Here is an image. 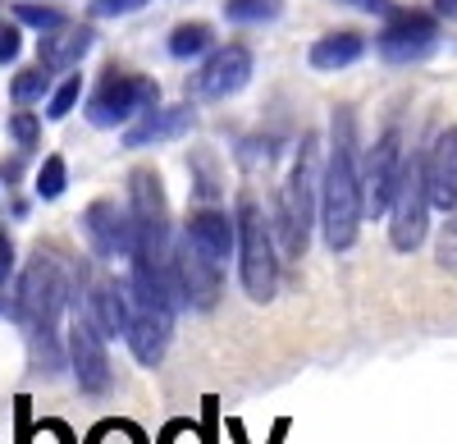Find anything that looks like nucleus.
Returning <instances> with one entry per match:
<instances>
[{"instance_id": "f257e3e1", "label": "nucleus", "mask_w": 457, "mask_h": 444, "mask_svg": "<svg viewBox=\"0 0 457 444\" xmlns=\"http://www.w3.org/2000/svg\"><path fill=\"white\" fill-rule=\"evenodd\" d=\"M366 220V193H361V152H357V120L348 105L334 110L329 124V156L320 179V230L329 252H348Z\"/></svg>"}, {"instance_id": "f03ea898", "label": "nucleus", "mask_w": 457, "mask_h": 444, "mask_svg": "<svg viewBox=\"0 0 457 444\" xmlns=\"http://www.w3.org/2000/svg\"><path fill=\"white\" fill-rule=\"evenodd\" d=\"M320 179H325V161H320V138L307 133L293 156V170L279 188L275 202V234L284 256H302L312 243V225H316V211H320Z\"/></svg>"}, {"instance_id": "7ed1b4c3", "label": "nucleus", "mask_w": 457, "mask_h": 444, "mask_svg": "<svg viewBox=\"0 0 457 444\" xmlns=\"http://www.w3.org/2000/svg\"><path fill=\"white\" fill-rule=\"evenodd\" d=\"M238 280L252 303H270L279 289V256H275V225L265 220L256 197H238Z\"/></svg>"}, {"instance_id": "20e7f679", "label": "nucleus", "mask_w": 457, "mask_h": 444, "mask_svg": "<svg viewBox=\"0 0 457 444\" xmlns=\"http://www.w3.org/2000/svg\"><path fill=\"white\" fill-rule=\"evenodd\" d=\"M129 211L137 225V247L133 256L156 266H174V243H170V202L161 188L156 170H133L129 174Z\"/></svg>"}, {"instance_id": "39448f33", "label": "nucleus", "mask_w": 457, "mask_h": 444, "mask_svg": "<svg viewBox=\"0 0 457 444\" xmlns=\"http://www.w3.org/2000/svg\"><path fill=\"white\" fill-rule=\"evenodd\" d=\"M151 105H161V88L151 79H137V73H124V69H105L101 83L87 96V120H92V129H120V124H133Z\"/></svg>"}, {"instance_id": "423d86ee", "label": "nucleus", "mask_w": 457, "mask_h": 444, "mask_svg": "<svg viewBox=\"0 0 457 444\" xmlns=\"http://www.w3.org/2000/svg\"><path fill=\"white\" fill-rule=\"evenodd\" d=\"M430 179H426V152L421 156H407L403 179H398V193L389 206V243L398 252H416L430 234Z\"/></svg>"}, {"instance_id": "0eeeda50", "label": "nucleus", "mask_w": 457, "mask_h": 444, "mask_svg": "<svg viewBox=\"0 0 457 444\" xmlns=\"http://www.w3.org/2000/svg\"><path fill=\"white\" fill-rule=\"evenodd\" d=\"M375 51L389 64H421L439 51V14L421 10H394L375 37Z\"/></svg>"}, {"instance_id": "6e6552de", "label": "nucleus", "mask_w": 457, "mask_h": 444, "mask_svg": "<svg viewBox=\"0 0 457 444\" xmlns=\"http://www.w3.org/2000/svg\"><path fill=\"white\" fill-rule=\"evenodd\" d=\"M403 165H407V152H403V133L398 129H385L375 138V147L361 156V193H366V215H385L394 206V193H398V179H403Z\"/></svg>"}, {"instance_id": "1a4fd4ad", "label": "nucleus", "mask_w": 457, "mask_h": 444, "mask_svg": "<svg viewBox=\"0 0 457 444\" xmlns=\"http://www.w3.org/2000/svg\"><path fill=\"white\" fill-rule=\"evenodd\" d=\"M252 51L243 42H228V46H215L202 69L193 73V83H187V92H193L197 101H228V96H238L247 83H252Z\"/></svg>"}, {"instance_id": "9d476101", "label": "nucleus", "mask_w": 457, "mask_h": 444, "mask_svg": "<svg viewBox=\"0 0 457 444\" xmlns=\"http://www.w3.org/2000/svg\"><path fill=\"white\" fill-rule=\"evenodd\" d=\"M69 366H73V381H79L83 394H105L110 390L105 335L87 312H79V321H73V330H69Z\"/></svg>"}, {"instance_id": "9b49d317", "label": "nucleus", "mask_w": 457, "mask_h": 444, "mask_svg": "<svg viewBox=\"0 0 457 444\" xmlns=\"http://www.w3.org/2000/svg\"><path fill=\"white\" fill-rule=\"evenodd\" d=\"M83 234L96 247V256H133V247H137L133 211L120 206V202H110V197H101V202H92L83 211Z\"/></svg>"}, {"instance_id": "f8f14e48", "label": "nucleus", "mask_w": 457, "mask_h": 444, "mask_svg": "<svg viewBox=\"0 0 457 444\" xmlns=\"http://www.w3.org/2000/svg\"><path fill=\"white\" fill-rule=\"evenodd\" d=\"M174 280H179V293L187 307L211 312L220 303V262H211L193 239L174 243Z\"/></svg>"}, {"instance_id": "ddd939ff", "label": "nucleus", "mask_w": 457, "mask_h": 444, "mask_svg": "<svg viewBox=\"0 0 457 444\" xmlns=\"http://www.w3.org/2000/svg\"><path fill=\"white\" fill-rule=\"evenodd\" d=\"M197 124V110L193 105H151V110H142V115L124 129V147H156V142H174V138H183L187 129Z\"/></svg>"}, {"instance_id": "4468645a", "label": "nucleus", "mask_w": 457, "mask_h": 444, "mask_svg": "<svg viewBox=\"0 0 457 444\" xmlns=\"http://www.w3.org/2000/svg\"><path fill=\"white\" fill-rule=\"evenodd\" d=\"M174 335V312L161 307H133V325H129V348L142 366H161L165 348Z\"/></svg>"}, {"instance_id": "2eb2a0df", "label": "nucleus", "mask_w": 457, "mask_h": 444, "mask_svg": "<svg viewBox=\"0 0 457 444\" xmlns=\"http://www.w3.org/2000/svg\"><path fill=\"white\" fill-rule=\"evenodd\" d=\"M426 179H430V202L439 211H457V124L444 129L430 152H426Z\"/></svg>"}, {"instance_id": "dca6fc26", "label": "nucleus", "mask_w": 457, "mask_h": 444, "mask_svg": "<svg viewBox=\"0 0 457 444\" xmlns=\"http://www.w3.org/2000/svg\"><path fill=\"white\" fill-rule=\"evenodd\" d=\"M87 316L101 325L105 339H129V325H133V293H124L114 280H96L87 293Z\"/></svg>"}, {"instance_id": "f3484780", "label": "nucleus", "mask_w": 457, "mask_h": 444, "mask_svg": "<svg viewBox=\"0 0 457 444\" xmlns=\"http://www.w3.org/2000/svg\"><path fill=\"white\" fill-rule=\"evenodd\" d=\"M187 239H193L211 262H228V256L238 252V225L228 220L224 211L206 206V211H193V220H187Z\"/></svg>"}, {"instance_id": "a211bd4d", "label": "nucleus", "mask_w": 457, "mask_h": 444, "mask_svg": "<svg viewBox=\"0 0 457 444\" xmlns=\"http://www.w3.org/2000/svg\"><path fill=\"white\" fill-rule=\"evenodd\" d=\"M361 55H366V37L353 32V28H338V32L316 37L312 51H307V64L320 69V73H338V69H353Z\"/></svg>"}, {"instance_id": "6ab92c4d", "label": "nucleus", "mask_w": 457, "mask_h": 444, "mask_svg": "<svg viewBox=\"0 0 457 444\" xmlns=\"http://www.w3.org/2000/svg\"><path fill=\"white\" fill-rule=\"evenodd\" d=\"M92 51V28H55L42 32V64L46 69H73L83 55Z\"/></svg>"}, {"instance_id": "aec40b11", "label": "nucleus", "mask_w": 457, "mask_h": 444, "mask_svg": "<svg viewBox=\"0 0 457 444\" xmlns=\"http://www.w3.org/2000/svg\"><path fill=\"white\" fill-rule=\"evenodd\" d=\"M211 46H215L211 23H179V28L170 32V42H165V51H170L174 60H197V55H211Z\"/></svg>"}, {"instance_id": "412c9836", "label": "nucleus", "mask_w": 457, "mask_h": 444, "mask_svg": "<svg viewBox=\"0 0 457 444\" xmlns=\"http://www.w3.org/2000/svg\"><path fill=\"white\" fill-rule=\"evenodd\" d=\"M284 14V0H224V19L238 28H261Z\"/></svg>"}, {"instance_id": "4be33fe9", "label": "nucleus", "mask_w": 457, "mask_h": 444, "mask_svg": "<svg viewBox=\"0 0 457 444\" xmlns=\"http://www.w3.org/2000/svg\"><path fill=\"white\" fill-rule=\"evenodd\" d=\"M51 73H55V69H46V64L19 69V73H14V83H10V96H14L19 105H32V101H42V96L51 92Z\"/></svg>"}, {"instance_id": "5701e85b", "label": "nucleus", "mask_w": 457, "mask_h": 444, "mask_svg": "<svg viewBox=\"0 0 457 444\" xmlns=\"http://www.w3.org/2000/svg\"><path fill=\"white\" fill-rule=\"evenodd\" d=\"M37 197L42 202H55V197H64V188H69V165H64V156H46L42 161V170H37Z\"/></svg>"}, {"instance_id": "b1692460", "label": "nucleus", "mask_w": 457, "mask_h": 444, "mask_svg": "<svg viewBox=\"0 0 457 444\" xmlns=\"http://www.w3.org/2000/svg\"><path fill=\"white\" fill-rule=\"evenodd\" d=\"M14 19H19L23 28H37V32H55V28L69 23L64 10H55V5H37V0H19V5H14Z\"/></svg>"}, {"instance_id": "393cba45", "label": "nucleus", "mask_w": 457, "mask_h": 444, "mask_svg": "<svg viewBox=\"0 0 457 444\" xmlns=\"http://www.w3.org/2000/svg\"><path fill=\"white\" fill-rule=\"evenodd\" d=\"M79 101H83V73H69V79L60 88H51V96H46V120H64Z\"/></svg>"}, {"instance_id": "a878e982", "label": "nucleus", "mask_w": 457, "mask_h": 444, "mask_svg": "<svg viewBox=\"0 0 457 444\" xmlns=\"http://www.w3.org/2000/svg\"><path fill=\"white\" fill-rule=\"evenodd\" d=\"M10 138L28 152V147H37V138H42V120H37L32 110H14L10 115Z\"/></svg>"}, {"instance_id": "bb28decb", "label": "nucleus", "mask_w": 457, "mask_h": 444, "mask_svg": "<svg viewBox=\"0 0 457 444\" xmlns=\"http://www.w3.org/2000/svg\"><path fill=\"white\" fill-rule=\"evenodd\" d=\"M439 266L448 275H457V211H448L444 230H439Z\"/></svg>"}, {"instance_id": "cd10ccee", "label": "nucleus", "mask_w": 457, "mask_h": 444, "mask_svg": "<svg viewBox=\"0 0 457 444\" xmlns=\"http://www.w3.org/2000/svg\"><path fill=\"white\" fill-rule=\"evenodd\" d=\"M87 444H142V435H137L133 426H124V422H105V426L92 431Z\"/></svg>"}, {"instance_id": "c85d7f7f", "label": "nucleus", "mask_w": 457, "mask_h": 444, "mask_svg": "<svg viewBox=\"0 0 457 444\" xmlns=\"http://www.w3.org/2000/svg\"><path fill=\"white\" fill-rule=\"evenodd\" d=\"M23 51V32H19V19H0V64H14Z\"/></svg>"}, {"instance_id": "c756f323", "label": "nucleus", "mask_w": 457, "mask_h": 444, "mask_svg": "<svg viewBox=\"0 0 457 444\" xmlns=\"http://www.w3.org/2000/svg\"><path fill=\"white\" fill-rule=\"evenodd\" d=\"M151 0H92V14L96 19H124V14H137Z\"/></svg>"}, {"instance_id": "7c9ffc66", "label": "nucleus", "mask_w": 457, "mask_h": 444, "mask_svg": "<svg viewBox=\"0 0 457 444\" xmlns=\"http://www.w3.org/2000/svg\"><path fill=\"white\" fill-rule=\"evenodd\" d=\"M10 271H14V239L0 230V289L10 284Z\"/></svg>"}, {"instance_id": "2f4dec72", "label": "nucleus", "mask_w": 457, "mask_h": 444, "mask_svg": "<svg viewBox=\"0 0 457 444\" xmlns=\"http://www.w3.org/2000/svg\"><path fill=\"white\" fill-rule=\"evenodd\" d=\"M348 5H357L361 14H379V19H389L398 5H394V0H348Z\"/></svg>"}, {"instance_id": "473e14b6", "label": "nucleus", "mask_w": 457, "mask_h": 444, "mask_svg": "<svg viewBox=\"0 0 457 444\" xmlns=\"http://www.w3.org/2000/svg\"><path fill=\"white\" fill-rule=\"evenodd\" d=\"M435 14L448 19V23H457V0H435Z\"/></svg>"}]
</instances>
